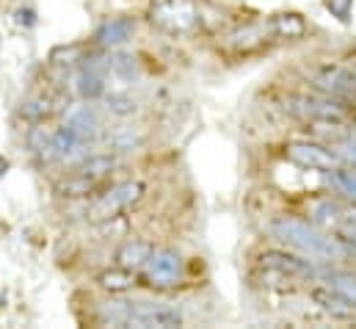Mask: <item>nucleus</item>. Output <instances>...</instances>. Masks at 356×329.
I'll use <instances>...</instances> for the list:
<instances>
[{"label": "nucleus", "mask_w": 356, "mask_h": 329, "mask_svg": "<svg viewBox=\"0 0 356 329\" xmlns=\"http://www.w3.org/2000/svg\"><path fill=\"white\" fill-rule=\"evenodd\" d=\"M268 233L287 244V247L298 249L315 260H326V263H337V260H348V252L346 244L329 233V230H321L318 224L312 222H304V219H293V216H273L268 222Z\"/></svg>", "instance_id": "nucleus-1"}, {"label": "nucleus", "mask_w": 356, "mask_h": 329, "mask_svg": "<svg viewBox=\"0 0 356 329\" xmlns=\"http://www.w3.org/2000/svg\"><path fill=\"white\" fill-rule=\"evenodd\" d=\"M257 271L263 277V285L273 291H293L301 282H315L321 280V271L312 260L282 252V249H266L257 257Z\"/></svg>", "instance_id": "nucleus-2"}, {"label": "nucleus", "mask_w": 356, "mask_h": 329, "mask_svg": "<svg viewBox=\"0 0 356 329\" xmlns=\"http://www.w3.org/2000/svg\"><path fill=\"white\" fill-rule=\"evenodd\" d=\"M284 114L301 125H315V128H346L351 122V111L346 102L334 100V97H326L321 91L315 94H307V91H296V94H287L284 102H282Z\"/></svg>", "instance_id": "nucleus-3"}, {"label": "nucleus", "mask_w": 356, "mask_h": 329, "mask_svg": "<svg viewBox=\"0 0 356 329\" xmlns=\"http://www.w3.org/2000/svg\"><path fill=\"white\" fill-rule=\"evenodd\" d=\"M147 194V183L144 180H122L116 185H111L108 191L97 194L89 202V222L94 224H108L119 216H124L127 211H133Z\"/></svg>", "instance_id": "nucleus-4"}, {"label": "nucleus", "mask_w": 356, "mask_h": 329, "mask_svg": "<svg viewBox=\"0 0 356 329\" xmlns=\"http://www.w3.org/2000/svg\"><path fill=\"white\" fill-rule=\"evenodd\" d=\"M147 20L172 36H188L202 25L199 0H155L147 8Z\"/></svg>", "instance_id": "nucleus-5"}, {"label": "nucleus", "mask_w": 356, "mask_h": 329, "mask_svg": "<svg viewBox=\"0 0 356 329\" xmlns=\"http://www.w3.org/2000/svg\"><path fill=\"white\" fill-rule=\"evenodd\" d=\"M182 277H185V260L175 247L155 249L141 268V285H147L152 291L177 288Z\"/></svg>", "instance_id": "nucleus-6"}, {"label": "nucleus", "mask_w": 356, "mask_h": 329, "mask_svg": "<svg viewBox=\"0 0 356 329\" xmlns=\"http://www.w3.org/2000/svg\"><path fill=\"white\" fill-rule=\"evenodd\" d=\"M185 324V316L177 307L163 302H127V321L124 327L138 329H177Z\"/></svg>", "instance_id": "nucleus-7"}, {"label": "nucleus", "mask_w": 356, "mask_h": 329, "mask_svg": "<svg viewBox=\"0 0 356 329\" xmlns=\"http://www.w3.org/2000/svg\"><path fill=\"white\" fill-rule=\"evenodd\" d=\"M312 89L326 94V97H334L346 105H354L356 102V75L351 67H343V64H323L312 72Z\"/></svg>", "instance_id": "nucleus-8"}, {"label": "nucleus", "mask_w": 356, "mask_h": 329, "mask_svg": "<svg viewBox=\"0 0 356 329\" xmlns=\"http://www.w3.org/2000/svg\"><path fill=\"white\" fill-rule=\"evenodd\" d=\"M287 158L301 169H309V171H329L334 166H343V158L337 150L326 147V144H318V141H290L287 144Z\"/></svg>", "instance_id": "nucleus-9"}, {"label": "nucleus", "mask_w": 356, "mask_h": 329, "mask_svg": "<svg viewBox=\"0 0 356 329\" xmlns=\"http://www.w3.org/2000/svg\"><path fill=\"white\" fill-rule=\"evenodd\" d=\"M270 39H273V33H270L268 20H249L243 25H235L232 31H227L224 45L229 50H235V53H252V50L263 47Z\"/></svg>", "instance_id": "nucleus-10"}, {"label": "nucleus", "mask_w": 356, "mask_h": 329, "mask_svg": "<svg viewBox=\"0 0 356 329\" xmlns=\"http://www.w3.org/2000/svg\"><path fill=\"white\" fill-rule=\"evenodd\" d=\"M309 299H312V305L318 310H323L334 321H356V305L351 299H346L340 291L329 288V285H315L309 291Z\"/></svg>", "instance_id": "nucleus-11"}, {"label": "nucleus", "mask_w": 356, "mask_h": 329, "mask_svg": "<svg viewBox=\"0 0 356 329\" xmlns=\"http://www.w3.org/2000/svg\"><path fill=\"white\" fill-rule=\"evenodd\" d=\"M64 125H67L83 144L94 141V139L99 136V130H102L99 114H97L91 105H72V108H67V114H64Z\"/></svg>", "instance_id": "nucleus-12"}, {"label": "nucleus", "mask_w": 356, "mask_h": 329, "mask_svg": "<svg viewBox=\"0 0 356 329\" xmlns=\"http://www.w3.org/2000/svg\"><path fill=\"white\" fill-rule=\"evenodd\" d=\"M133 31H136V22H133L130 17H113V20H105V22L94 31V45H97V47H105V50L119 47V45L130 42Z\"/></svg>", "instance_id": "nucleus-13"}, {"label": "nucleus", "mask_w": 356, "mask_h": 329, "mask_svg": "<svg viewBox=\"0 0 356 329\" xmlns=\"http://www.w3.org/2000/svg\"><path fill=\"white\" fill-rule=\"evenodd\" d=\"M268 25H270L273 39H284V42H298L309 31L307 28V20L298 11H279V14L268 17Z\"/></svg>", "instance_id": "nucleus-14"}, {"label": "nucleus", "mask_w": 356, "mask_h": 329, "mask_svg": "<svg viewBox=\"0 0 356 329\" xmlns=\"http://www.w3.org/2000/svg\"><path fill=\"white\" fill-rule=\"evenodd\" d=\"M343 222H346V202L326 197V199H318V202L312 205V224H318L321 230H329V233H332V230H337Z\"/></svg>", "instance_id": "nucleus-15"}, {"label": "nucleus", "mask_w": 356, "mask_h": 329, "mask_svg": "<svg viewBox=\"0 0 356 329\" xmlns=\"http://www.w3.org/2000/svg\"><path fill=\"white\" fill-rule=\"evenodd\" d=\"M152 252H155V247H152L149 241H144V238H130V241H124L122 247L116 249V266H124V268H130V271H141Z\"/></svg>", "instance_id": "nucleus-16"}, {"label": "nucleus", "mask_w": 356, "mask_h": 329, "mask_svg": "<svg viewBox=\"0 0 356 329\" xmlns=\"http://www.w3.org/2000/svg\"><path fill=\"white\" fill-rule=\"evenodd\" d=\"M97 285L105 293H127V291H133L138 285V280H136V271H130L124 266H113V268H105L97 277Z\"/></svg>", "instance_id": "nucleus-17"}, {"label": "nucleus", "mask_w": 356, "mask_h": 329, "mask_svg": "<svg viewBox=\"0 0 356 329\" xmlns=\"http://www.w3.org/2000/svg\"><path fill=\"white\" fill-rule=\"evenodd\" d=\"M25 144H28V150H31L42 164H53V161H56V150H53V130L42 128V122H36V125L25 133Z\"/></svg>", "instance_id": "nucleus-18"}, {"label": "nucleus", "mask_w": 356, "mask_h": 329, "mask_svg": "<svg viewBox=\"0 0 356 329\" xmlns=\"http://www.w3.org/2000/svg\"><path fill=\"white\" fill-rule=\"evenodd\" d=\"M75 91H78V97H81V100H86V102L105 97V91H108L105 72H97V70H83V67H78Z\"/></svg>", "instance_id": "nucleus-19"}, {"label": "nucleus", "mask_w": 356, "mask_h": 329, "mask_svg": "<svg viewBox=\"0 0 356 329\" xmlns=\"http://www.w3.org/2000/svg\"><path fill=\"white\" fill-rule=\"evenodd\" d=\"M97 188H99V183H94L89 177H83V174H70V177H64V180H58L56 183V197H61V199H83V197H89V194H97Z\"/></svg>", "instance_id": "nucleus-20"}, {"label": "nucleus", "mask_w": 356, "mask_h": 329, "mask_svg": "<svg viewBox=\"0 0 356 329\" xmlns=\"http://www.w3.org/2000/svg\"><path fill=\"white\" fill-rule=\"evenodd\" d=\"M53 114H56V102L47 94H33V97H25L19 102V116L28 119V122H33V125L36 122L44 125V119H50Z\"/></svg>", "instance_id": "nucleus-21"}, {"label": "nucleus", "mask_w": 356, "mask_h": 329, "mask_svg": "<svg viewBox=\"0 0 356 329\" xmlns=\"http://www.w3.org/2000/svg\"><path fill=\"white\" fill-rule=\"evenodd\" d=\"M326 183L332 185L334 194H340L346 202L356 205V171L348 166H334L326 171Z\"/></svg>", "instance_id": "nucleus-22"}, {"label": "nucleus", "mask_w": 356, "mask_h": 329, "mask_svg": "<svg viewBox=\"0 0 356 329\" xmlns=\"http://www.w3.org/2000/svg\"><path fill=\"white\" fill-rule=\"evenodd\" d=\"M116 166L119 161L113 158V155H86L81 164H78V174H83V177H89L94 183H102L105 177H111L113 171H116Z\"/></svg>", "instance_id": "nucleus-23"}, {"label": "nucleus", "mask_w": 356, "mask_h": 329, "mask_svg": "<svg viewBox=\"0 0 356 329\" xmlns=\"http://www.w3.org/2000/svg\"><path fill=\"white\" fill-rule=\"evenodd\" d=\"M321 280H323L329 288L340 291L346 299H351V302L356 305V274L354 271H343V268H323V271H321Z\"/></svg>", "instance_id": "nucleus-24"}, {"label": "nucleus", "mask_w": 356, "mask_h": 329, "mask_svg": "<svg viewBox=\"0 0 356 329\" xmlns=\"http://www.w3.org/2000/svg\"><path fill=\"white\" fill-rule=\"evenodd\" d=\"M105 141H108L111 150H116V153H127V150H138V147H144V144H147V136H144L141 128H119V130H113Z\"/></svg>", "instance_id": "nucleus-25"}, {"label": "nucleus", "mask_w": 356, "mask_h": 329, "mask_svg": "<svg viewBox=\"0 0 356 329\" xmlns=\"http://www.w3.org/2000/svg\"><path fill=\"white\" fill-rule=\"evenodd\" d=\"M111 72L124 83H133L141 78V67H138V59L130 56V53H116L111 56Z\"/></svg>", "instance_id": "nucleus-26"}, {"label": "nucleus", "mask_w": 356, "mask_h": 329, "mask_svg": "<svg viewBox=\"0 0 356 329\" xmlns=\"http://www.w3.org/2000/svg\"><path fill=\"white\" fill-rule=\"evenodd\" d=\"M105 108L113 116H133V114H138V100L133 94L113 91V94H105Z\"/></svg>", "instance_id": "nucleus-27"}, {"label": "nucleus", "mask_w": 356, "mask_h": 329, "mask_svg": "<svg viewBox=\"0 0 356 329\" xmlns=\"http://www.w3.org/2000/svg\"><path fill=\"white\" fill-rule=\"evenodd\" d=\"M83 53H86V45H61L50 53V64L53 67H78Z\"/></svg>", "instance_id": "nucleus-28"}, {"label": "nucleus", "mask_w": 356, "mask_h": 329, "mask_svg": "<svg viewBox=\"0 0 356 329\" xmlns=\"http://www.w3.org/2000/svg\"><path fill=\"white\" fill-rule=\"evenodd\" d=\"M97 319H99V324H108V327H124V321H127V302H113V299L105 302L99 307Z\"/></svg>", "instance_id": "nucleus-29"}, {"label": "nucleus", "mask_w": 356, "mask_h": 329, "mask_svg": "<svg viewBox=\"0 0 356 329\" xmlns=\"http://www.w3.org/2000/svg\"><path fill=\"white\" fill-rule=\"evenodd\" d=\"M323 6L332 11V17H337L343 25L351 22V11H354V0H323Z\"/></svg>", "instance_id": "nucleus-30"}, {"label": "nucleus", "mask_w": 356, "mask_h": 329, "mask_svg": "<svg viewBox=\"0 0 356 329\" xmlns=\"http://www.w3.org/2000/svg\"><path fill=\"white\" fill-rule=\"evenodd\" d=\"M14 25H19V28H36V25H39V14H36V8H31V6H19V8L14 11Z\"/></svg>", "instance_id": "nucleus-31"}, {"label": "nucleus", "mask_w": 356, "mask_h": 329, "mask_svg": "<svg viewBox=\"0 0 356 329\" xmlns=\"http://www.w3.org/2000/svg\"><path fill=\"white\" fill-rule=\"evenodd\" d=\"M337 153H340L343 161H348V164L356 166V128H354V133H348V136L337 144Z\"/></svg>", "instance_id": "nucleus-32"}, {"label": "nucleus", "mask_w": 356, "mask_h": 329, "mask_svg": "<svg viewBox=\"0 0 356 329\" xmlns=\"http://www.w3.org/2000/svg\"><path fill=\"white\" fill-rule=\"evenodd\" d=\"M8 158H3V155H0V177H3V174H6V171H8Z\"/></svg>", "instance_id": "nucleus-33"}, {"label": "nucleus", "mask_w": 356, "mask_h": 329, "mask_svg": "<svg viewBox=\"0 0 356 329\" xmlns=\"http://www.w3.org/2000/svg\"><path fill=\"white\" fill-rule=\"evenodd\" d=\"M351 70H354V75H356V64H351Z\"/></svg>", "instance_id": "nucleus-34"}, {"label": "nucleus", "mask_w": 356, "mask_h": 329, "mask_svg": "<svg viewBox=\"0 0 356 329\" xmlns=\"http://www.w3.org/2000/svg\"><path fill=\"white\" fill-rule=\"evenodd\" d=\"M354 125H356V116H354Z\"/></svg>", "instance_id": "nucleus-35"}]
</instances>
